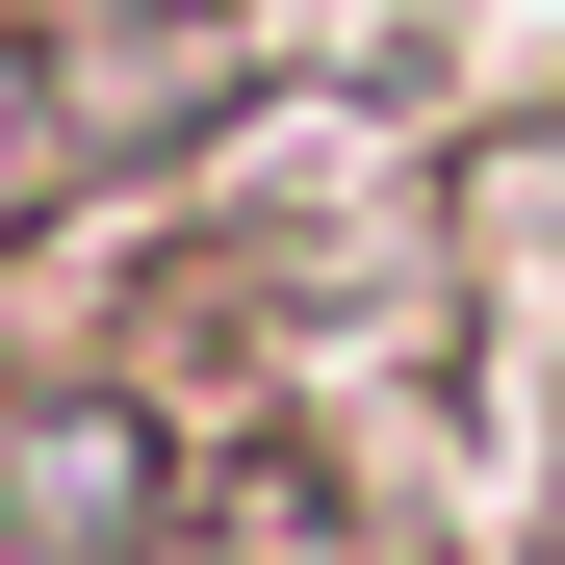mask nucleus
Segmentation results:
<instances>
[{
  "label": "nucleus",
  "instance_id": "1",
  "mask_svg": "<svg viewBox=\"0 0 565 565\" xmlns=\"http://www.w3.org/2000/svg\"><path fill=\"white\" fill-rule=\"evenodd\" d=\"M0 489H26V540H129V514H154V437H129V412H26Z\"/></svg>",
  "mask_w": 565,
  "mask_h": 565
}]
</instances>
